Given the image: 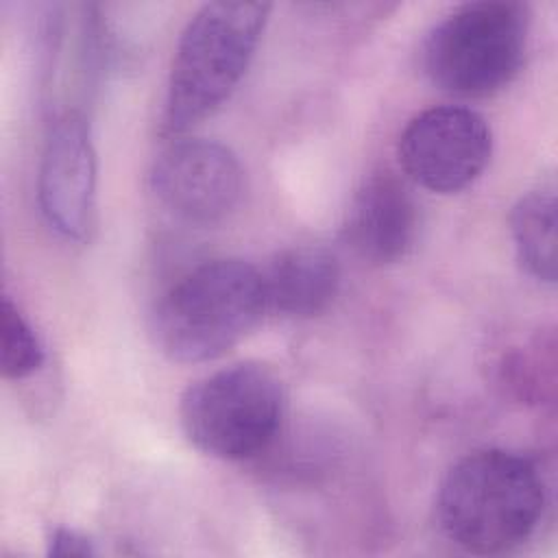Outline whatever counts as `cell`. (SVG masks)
I'll list each match as a JSON object with an SVG mask.
<instances>
[{
  "mask_svg": "<svg viewBox=\"0 0 558 558\" xmlns=\"http://www.w3.org/2000/svg\"><path fill=\"white\" fill-rule=\"evenodd\" d=\"M530 13L510 0L466 2L427 35L423 63L429 78L456 96H488L519 72Z\"/></svg>",
  "mask_w": 558,
  "mask_h": 558,
  "instance_id": "277c9868",
  "label": "cell"
},
{
  "mask_svg": "<svg viewBox=\"0 0 558 558\" xmlns=\"http://www.w3.org/2000/svg\"><path fill=\"white\" fill-rule=\"evenodd\" d=\"M418 231V209L405 183L388 170L357 187L344 220V240L366 262L392 264L408 255Z\"/></svg>",
  "mask_w": 558,
  "mask_h": 558,
  "instance_id": "9c48e42d",
  "label": "cell"
},
{
  "mask_svg": "<svg viewBox=\"0 0 558 558\" xmlns=\"http://www.w3.org/2000/svg\"><path fill=\"white\" fill-rule=\"evenodd\" d=\"M264 314L262 272L242 259H209L161 296L150 331L166 357L196 364L227 353Z\"/></svg>",
  "mask_w": 558,
  "mask_h": 558,
  "instance_id": "7a4b0ae2",
  "label": "cell"
},
{
  "mask_svg": "<svg viewBox=\"0 0 558 558\" xmlns=\"http://www.w3.org/2000/svg\"><path fill=\"white\" fill-rule=\"evenodd\" d=\"M270 4L209 2L183 28L168 78L163 131L183 133L218 109L244 76Z\"/></svg>",
  "mask_w": 558,
  "mask_h": 558,
  "instance_id": "3957f363",
  "label": "cell"
},
{
  "mask_svg": "<svg viewBox=\"0 0 558 558\" xmlns=\"http://www.w3.org/2000/svg\"><path fill=\"white\" fill-rule=\"evenodd\" d=\"M150 185L159 203L179 220L214 225L238 205L242 168L238 157L214 140H179L157 157Z\"/></svg>",
  "mask_w": 558,
  "mask_h": 558,
  "instance_id": "52a82bcc",
  "label": "cell"
},
{
  "mask_svg": "<svg viewBox=\"0 0 558 558\" xmlns=\"http://www.w3.org/2000/svg\"><path fill=\"white\" fill-rule=\"evenodd\" d=\"M266 312L310 318L325 312L340 288L338 259L320 246L281 251L262 270Z\"/></svg>",
  "mask_w": 558,
  "mask_h": 558,
  "instance_id": "30bf717a",
  "label": "cell"
},
{
  "mask_svg": "<svg viewBox=\"0 0 558 558\" xmlns=\"http://www.w3.org/2000/svg\"><path fill=\"white\" fill-rule=\"evenodd\" d=\"M281 416V381L257 362L231 364L201 377L179 403V421L190 442L220 460H244L264 451Z\"/></svg>",
  "mask_w": 558,
  "mask_h": 558,
  "instance_id": "5b68a950",
  "label": "cell"
},
{
  "mask_svg": "<svg viewBox=\"0 0 558 558\" xmlns=\"http://www.w3.org/2000/svg\"><path fill=\"white\" fill-rule=\"evenodd\" d=\"M545 486L538 466L506 449L464 456L438 490V521L451 543L471 554H501L538 525Z\"/></svg>",
  "mask_w": 558,
  "mask_h": 558,
  "instance_id": "6da1fadb",
  "label": "cell"
},
{
  "mask_svg": "<svg viewBox=\"0 0 558 558\" xmlns=\"http://www.w3.org/2000/svg\"><path fill=\"white\" fill-rule=\"evenodd\" d=\"M48 551L54 556H92V541L76 530L54 527L48 538Z\"/></svg>",
  "mask_w": 558,
  "mask_h": 558,
  "instance_id": "4fadbf2b",
  "label": "cell"
},
{
  "mask_svg": "<svg viewBox=\"0 0 558 558\" xmlns=\"http://www.w3.org/2000/svg\"><path fill=\"white\" fill-rule=\"evenodd\" d=\"M0 347L2 375L9 379H24L44 362V347L37 333L9 296H2Z\"/></svg>",
  "mask_w": 558,
  "mask_h": 558,
  "instance_id": "7c38bea8",
  "label": "cell"
},
{
  "mask_svg": "<svg viewBox=\"0 0 558 558\" xmlns=\"http://www.w3.org/2000/svg\"><path fill=\"white\" fill-rule=\"evenodd\" d=\"M493 135L488 122L466 107H434L414 116L399 137L405 174L438 194L471 185L488 166Z\"/></svg>",
  "mask_w": 558,
  "mask_h": 558,
  "instance_id": "8992f818",
  "label": "cell"
},
{
  "mask_svg": "<svg viewBox=\"0 0 558 558\" xmlns=\"http://www.w3.org/2000/svg\"><path fill=\"white\" fill-rule=\"evenodd\" d=\"M510 231L517 257L527 275L538 281H556V194L538 187L517 201L510 214Z\"/></svg>",
  "mask_w": 558,
  "mask_h": 558,
  "instance_id": "8fae6325",
  "label": "cell"
},
{
  "mask_svg": "<svg viewBox=\"0 0 558 558\" xmlns=\"http://www.w3.org/2000/svg\"><path fill=\"white\" fill-rule=\"evenodd\" d=\"M39 207L68 240H85L94 222L96 150L89 126L76 111L54 120L39 163Z\"/></svg>",
  "mask_w": 558,
  "mask_h": 558,
  "instance_id": "ba28073f",
  "label": "cell"
}]
</instances>
